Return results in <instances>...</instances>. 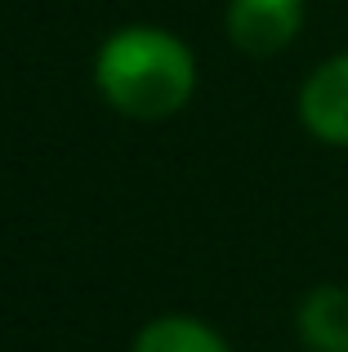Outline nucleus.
I'll return each mask as SVG.
<instances>
[{
	"instance_id": "3",
	"label": "nucleus",
	"mask_w": 348,
	"mask_h": 352,
	"mask_svg": "<svg viewBox=\"0 0 348 352\" xmlns=\"http://www.w3.org/2000/svg\"><path fill=\"white\" fill-rule=\"evenodd\" d=\"M299 116L317 138L348 147V54L322 63L308 76L304 94H299Z\"/></svg>"
},
{
	"instance_id": "5",
	"label": "nucleus",
	"mask_w": 348,
	"mask_h": 352,
	"mask_svg": "<svg viewBox=\"0 0 348 352\" xmlns=\"http://www.w3.org/2000/svg\"><path fill=\"white\" fill-rule=\"evenodd\" d=\"M134 352H228V344L210 326L188 317H161L139 335Z\"/></svg>"
},
{
	"instance_id": "4",
	"label": "nucleus",
	"mask_w": 348,
	"mask_h": 352,
	"mask_svg": "<svg viewBox=\"0 0 348 352\" xmlns=\"http://www.w3.org/2000/svg\"><path fill=\"white\" fill-rule=\"evenodd\" d=\"M299 335L313 352H348V290L322 285L299 308Z\"/></svg>"
},
{
	"instance_id": "1",
	"label": "nucleus",
	"mask_w": 348,
	"mask_h": 352,
	"mask_svg": "<svg viewBox=\"0 0 348 352\" xmlns=\"http://www.w3.org/2000/svg\"><path fill=\"white\" fill-rule=\"evenodd\" d=\"M192 80H197L192 54L170 32L130 27L112 36L98 54V85L107 103L139 120H161L179 112L192 94Z\"/></svg>"
},
{
	"instance_id": "2",
	"label": "nucleus",
	"mask_w": 348,
	"mask_h": 352,
	"mask_svg": "<svg viewBox=\"0 0 348 352\" xmlns=\"http://www.w3.org/2000/svg\"><path fill=\"white\" fill-rule=\"evenodd\" d=\"M299 23H304V0H232L228 9V32L237 50L259 54V58L286 50Z\"/></svg>"
}]
</instances>
